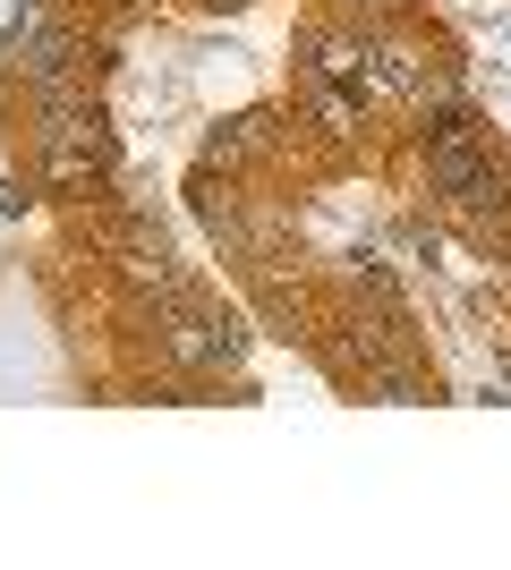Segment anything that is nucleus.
I'll return each mask as SVG.
<instances>
[{
  "label": "nucleus",
  "instance_id": "f257e3e1",
  "mask_svg": "<svg viewBox=\"0 0 511 570\" xmlns=\"http://www.w3.org/2000/svg\"><path fill=\"white\" fill-rule=\"evenodd\" d=\"M163 350L179 357V366H230V357H239V324H230V315H179L163 333Z\"/></svg>",
  "mask_w": 511,
  "mask_h": 570
},
{
  "label": "nucleus",
  "instance_id": "f03ea898",
  "mask_svg": "<svg viewBox=\"0 0 511 570\" xmlns=\"http://www.w3.org/2000/svg\"><path fill=\"white\" fill-rule=\"evenodd\" d=\"M265 128H273L265 111H247V119H230V137H214V163H222V154H230V163H247V154H265Z\"/></svg>",
  "mask_w": 511,
  "mask_h": 570
}]
</instances>
